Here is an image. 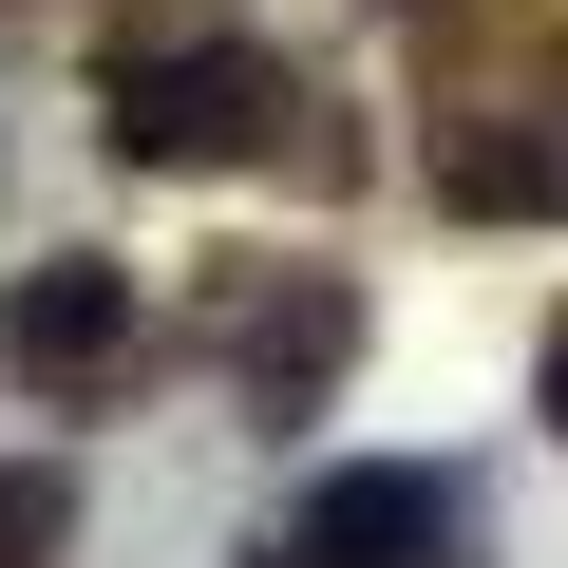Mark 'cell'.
<instances>
[{
	"label": "cell",
	"instance_id": "6da1fadb",
	"mask_svg": "<svg viewBox=\"0 0 568 568\" xmlns=\"http://www.w3.org/2000/svg\"><path fill=\"white\" fill-rule=\"evenodd\" d=\"M95 114H114V152H133V171H342V133H304L323 95L284 77L246 20H171V39H114Z\"/></svg>",
	"mask_w": 568,
	"mask_h": 568
},
{
	"label": "cell",
	"instance_id": "7a4b0ae2",
	"mask_svg": "<svg viewBox=\"0 0 568 568\" xmlns=\"http://www.w3.org/2000/svg\"><path fill=\"white\" fill-rule=\"evenodd\" d=\"M284 568H493V511L436 455H361V474H323L284 511Z\"/></svg>",
	"mask_w": 568,
	"mask_h": 568
},
{
	"label": "cell",
	"instance_id": "3957f363",
	"mask_svg": "<svg viewBox=\"0 0 568 568\" xmlns=\"http://www.w3.org/2000/svg\"><path fill=\"white\" fill-rule=\"evenodd\" d=\"M209 361H227L265 417H304V398L361 361V284H342V265H209Z\"/></svg>",
	"mask_w": 568,
	"mask_h": 568
},
{
	"label": "cell",
	"instance_id": "277c9868",
	"mask_svg": "<svg viewBox=\"0 0 568 568\" xmlns=\"http://www.w3.org/2000/svg\"><path fill=\"white\" fill-rule=\"evenodd\" d=\"M133 265H95V246H58V265H20L0 284V379L20 398H114L133 379Z\"/></svg>",
	"mask_w": 568,
	"mask_h": 568
},
{
	"label": "cell",
	"instance_id": "5b68a950",
	"mask_svg": "<svg viewBox=\"0 0 568 568\" xmlns=\"http://www.w3.org/2000/svg\"><path fill=\"white\" fill-rule=\"evenodd\" d=\"M436 209L549 227V209H568V114H455V133H436Z\"/></svg>",
	"mask_w": 568,
	"mask_h": 568
},
{
	"label": "cell",
	"instance_id": "8992f818",
	"mask_svg": "<svg viewBox=\"0 0 568 568\" xmlns=\"http://www.w3.org/2000/svg\"><path fill=\"white\" fill-rule=\"evenodd\" d=\"M77 549V474L58 455H0V568H58Z\"/></svg>",
	"mask_w": 568,
	"mask_h": 568
},
{
	"label": "cell",
	"instance_id": "52a82bcc",
	"mask_svg": "<svg viewBox=\"0 0 568 568\" xmlns=\"http://www.w3.org/2000/svg\"><path fill=\"white\" fill-rule=\"evenodd\" d=\"M530 417L568 436V304H549V342H530Z\"/></svg>",
	"mask_w": 568,
	"mask_h": 568
}]
</instances>
